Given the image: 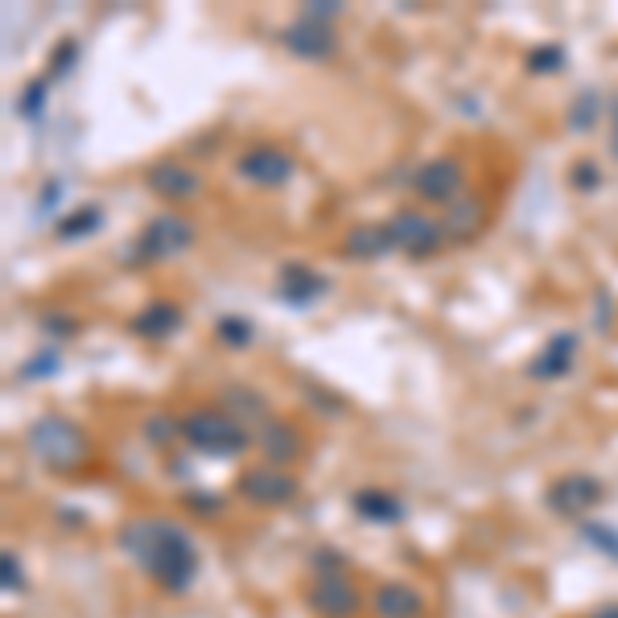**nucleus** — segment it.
<instances>
[{"instance_id":"4c0bfd02","label":"nucleus","mask_w":618,"mask_h":618,"mask_svg":"<svg viewBox=\"0 0 618 618\" xmlns=\"http://www.w3.org/2000/svg\"><path fill=\"white\" fill-rule=\"evenodd\" d=\"M590 618H618V602H606V606H598Z\"/></svg>"},{"instance_id":"0eeeda50","label":"nucleus","mask_w":618,"mask_h":618,"mask_svg":"<svg viewBox=\"0 0 618 618\" xmlns=\"http://www.w3.org/2000/svg\"><path fill=\"white\" fill-rule=\"evenodd\" d=\"M235 174L244 182H252V186H260V190H281V186L293 182L297 165L277 145H252V149H244L235 157Z\"/></svg>"},{"instance_id":"c756f323","label":"nucleus","mask_w":618,"mask_h":618,"mask_svg":"<svg viewBox=\"0 0 618 618\" xmlns=\"http://www.w3.org/2000/svg\"><path fill=\"white\" fill-rule=\"evenodd\" d=\"M58 371V351H38L33 359H25V367L17 371V380H46V375H54Z\"/></svg>"},{"instance_id":"6e6552de","label":"nucleus","mask_w":618,"mask_h":618,"mask_svg":"<svg viewBox=\"0 0 618 618\" xmlns=\"http://www.w3.org/2000/svg\"><path fill=\"white\" fill-rule=\"evenodd\" d=\"M235 487H239V495H244L248 503H256V507H285L301 491V483H297V478L285 466H268V462L244 470V474L235 478Z\"/></svg>"},{"instance_id":"4468645a","label":"nucleus","mask_w":618,"mask_h":618,"mask_svg":"<svg viewBox=\"0 0 618 618\" xmlns=\"http://www.w3.org/2000/svg\"><path fill=\"white\" fill-rule=\"evenodd\" d=\"M577 347H581V342H577V334H573V330L553 334V338H548L544 347L536 351V359L528 363V375H532V380H544V384H548V380H565V375L573 371Z\"/></svg>"},{"instance_id":"bb28decb","label":"nucleus","mask_w":618,"mask_h":618,"mask_svg":"<svg viewBox=\"0 0 618 618\" xmlns=\"http://www.w3.org/2000/svg\"><path fill=\"white\" fill-rule=\"evenodd\" d=\"M524 66H528V75H557L561 66H565V46H557V42L532 46L528 58H524Z\"/></svg>"},{"instance_id":"cd10ccee","label":"nucleus","mask_w":618,"mask_h":618,"mask_svg":"<svg viewBox=\"0 0 618 618\" xmlns=\"http://www.w3.org/2000/svg\"><path fill=\"white\" fill-rule=\"evenodd\" d=\"M75 62H79V42H75V38H62L58 50L50 54V62H46V79H50V83L66 79V75L75 71Z\"/></svg>"},{"instance_id":"b1692460","label":"nucleus","mask_w":618,"mask_h":618,"mask_svg":"<svg viewBox=\"0 0 618 618\" xmlns=\"http://www.w3.org/2000/svg\"><path fill=\"white\" fill-rule=\"evenodd\" d=\"M215 338L223 342L227 351H248L252 342H256V326L248 318H239V314H223L215 322Z\"/></svg>"},{"instance_id":"7c9ffc66","label":"nucleus","mask_w":618,"mask_h":618,"mask_svg":"<svg viewBox=\"0 0 618 618\" xmlns=\"http://www.w3.org/2000/svg\"><path fill=\"white\" fill-rule=\"evenodd\" d=\"M569 186H573L577 194L598 190V186H602V169H598L594 161H577V165H573V174H569Z\"/></svg>"},{"instance_id":"5701e85b","label":"nucleus","mask_w":618,"mask_h":618,"mask_svg":"<svg viewBox=\"0 0 618 618\" xmlns=\"http://www.w3.org/2000/svg\"><path fill=\"white\" fill-rule=\"evenodd\" d=\"M598 116H602V95H598V91H581V95H573V103H569L565 124H569V132L586 136V132L598 124Z\"/></svg>"},{"instance_id":"2eb2a0df","label":"nucleus","mask_w":618,"mask_h":618,"mask_svg":"<svg viewBox=\"0 0 618 618\" xmlns=\"http://www.w3.org/2000/svg\"><path fill=\"white\" fill-rule=\"evenodd\" d=\"M309 610L322 618H355L359 614V594L347 577H318L314 590H309Z\"/></svg>"},{"instance_id":"7ed1b4c3","label":"nucleus","mask_w":618,"mask_h":618,"mask_svg":"<svg viewBox=\"0 0 618 618\" xmlns=\"http://www.w3.org/2000/svg\"><path fill=\"white\" fill-rule=\"evenodd\" d=\"M25 445L46 470H58V474H71L87 458V433L71 417H58V412L33 421L25 429Z\"/></svg>"},{"instance_id":"a878e982","label":"nucleus","mask_w":618,"mask_h":618,"mask_svg":"<svg viewBox=\"0 0 618 618\" xmlns=\"http://www.w3.org/2000/svg\"><path fill=\"white\" fill-rule=\"evenodd\" d=\"M46 99H50V79L42 75V79H29L25 87H21V95H17V116L21 120H38L42 112H46Z\"/></svg>"},{"instance_id":"393cba45","label":"nucleus","mask_w":618,"mask_h":618,"mask_svg":"<svg viewBox=\"0 0 618 618\" xmlns=\"http://www.w3.org/2000/svg\"><path fill=\"white\" fill-rule=\"evenodd\" d=\"M141 433L153 450H165V445H174L182 437V417H174V412H153V417L141 425Z\"/></svg>"},{"instance_id":"c85d7f7f","label":"nucleus","mask_w":618,"mask_h":618,"mask_svg":"<svg viewBox=\"0 0 618 618\" xmlns=\"http://www.w3.org/2000/svg\"><path fill=\"white\" fill-rule=\"evenodd\" d=\"M581 540L594 544L602 557H614V561H618V528H606V524H581Z\"/></svg>"},{"instance_id":"f3484780","label":"nucleus","mask_w":618,"mask_h":618,"mask_svg":"<svg viewBox=\"0 0 618 618\" xmlns=\"http://www.w3.org/2000/svg\"><path fill=\"white\" fill-rule=\"evenodd\" d=\"M441 227H445V239H450V244H470V239L483 231V198L478 194L454 198L450 206H445Z\"/></svg>"},{"instance_id":"e433bc0d","label":"nucleus","mask_w":618,"mask_h":618,"mask_svg":"<svg viewBox=\"0 0 618 618\" xmlns=\"http://www.w3.org/2000/svg\"><path fill=\"white\" fill-rule=\"evenodd\" d=\"M610 153L618 157V95H610Z\"/></svg>"},{"instance_id":"9b49d317","label":"nucleus","mask_w":618,"mask_h":618,"mask_svg":"<svg viewBox=\"0 0 618 618\" xmlns=\"http://www.w3.org/2000/svg\"><path fill=\"white\" fill-rule=\"evenodd\" d=\"M277 42H281L293 58H301V62H330V58L338 54L334 29H330V25H318V21H305V17L289 21V25L277 33Z\"/></svg>"},{"instance_id":"423d86ee","label":"nucleus","mask_w":618,"mask_h":618,"mask_svg":"<svg viewBox=\"0 0 618 618\" xmlns=\"http://www.w3.org/2000/svg\"><path fill=\"white\" fill-rule=\"evenodd\" d=\"M412 194L433 202V206H450L454 198L466 194V169L458 157H433L425 165L412 169Z\"/></svg>"},{"instance_id":"ddd939ff","label":"nucleus","mask_w":618,"mask_h":618,"mask_svg":"<svg viewBox=\"0 0 618 618\" xmlns=\"http://www.w3.org/2000/svg\"><path fill=\"white\" fill-rule=\"evenodd\" d=\"M182 326H186L182 305H178V301H165V297H153L149 305H141V309L132 314V322H128V330H132L136 338H153V342L174 338Z\"/></svg>"},{"instance_id":"aec40b11","label":"nucleus","mask_w":618,"mask_h":618,"mask_svg":"<svg viewBox=\"0 0 618 618\" xmlns=\"http://www.w3.org/2000/svg\"><path fill=\"white\" fill-rule=\"evenodd\" d=\"M223 412H231V417L244 425V429H260V425H268L272 417H268V400L256 392V388H244V384H231V388H223Z\"/></svg>"},{"instance_id":"39448f33","label":"nucleus","mask_w":618,"mask_h":618,"mask_svg":"<svg viewBox=\"0 0 618 618\" xmlns=\"http://www.w3.org/2000/svg\"><path fill=\"white\" fill-rule=\"evenodd\" d=\"M388 231H392V244L396 252L412 256V260H425L433 252H441L450 239H445V227L441 219H429L425 211H417V206H404V211H396L388 219Z\"/></svg>"},{"instance_id":"a211bd4d","label":"nucleus","mask_w":618,"mask_h":618,"mask_svg":"<svg viewBox=\"0 0 618 618\" xmlns=\"http://www.w3.org/2000/svg\"><path fill=\"white\" fill-rule=\"evenodd\" d=\"M388 252H396L388 223H363V227H351L347 239H342V256H347V260H380V256H388Z\"/></svg>"},{"instance_id":"f704fd0d","label":"nucleus","mask_w":618,"mask_h":618,"mask_svg":"<svg viewBox=\"0 0 618 618\" xmlns=\"http://www.w3.org/2000/svg\"><path fill=\"white\" fill-rule=\"evenodd\" d=\"M182 503L190 511H198V515H219L223 511V495H206V491H190Z\"/></svg>"},{"instance_id":"c9c22d12","label":"nucleus","mask_w":618,"mask_h":618,"mask_svg":"<svg viewBox=\"0 0 618 618\" xmlns=\"http://www.w3.org/2000/svg\"><path fill=\"white\" fill-rule=\"evenodd\" d=\"M21 561H17V553H5V594H21Z\"/></svg>"},{"instance_id":"6ab92c4d","label":"nucleus","mask_w":618,"mask_h":618,"mask_svg":"<svg viewBox=\"0 0 618 618\" xmlns=\"http://www.w3.org/2000/svg\"><path fill=\"white\" fill-rule=\"evenodd\" d=\"M371 610L380 618H421L425 598L412 586H404V581H384V586L375 590V598H371Z\"/></svg>"},{"instance_id":"4be33fe9","label":"nucleus","mask_w":618,"mask_h":618,"mask_svg":"<svg viewBox=\"0 0 618 618\" xmlns=\"http://www.w3.org/2000/svg\"><path fill=\"white\" fill-rule=\"evenodd\" d=\"M351 507L363 515V520H371V524H400L404 520V503L392 491H375V487L355 491Z\"/></svg>"},{"instance_id":"f03ea898","label":"nucleus","mask_w":618,"mask_h":618,"mask_svg":"<svg viewBox=\"0 0 618 618\" xmlns=\"http://www.w3.org/2000/svg\"><path fill=\"white\" fill-rule=\"evenodd\" d=\"M182 441L194 454H206V458H235V454H244L248 445H256L252 429H244L223 408H190V412H182Z\"/></svg>"},{"instance_id":"f8f14e48","label":"nucleus","mask_w":618,"mask_h":618,"mask_svg":"<svg viewBox=\"0 0 618 618\" xmlns=\"http://www.w3.org/2000/svg\"><path fill=\"white\" fill-rule=\"evenodd\" d=\"M326 289H330V281L322 277V272L309 268V264H301V260H289V264H281V272H277V297H281L289 309H309L314 301L326 297Z\"/></svg>"},{"instance_id":"dca6fc26","label":"nucleus","mask_w":618,"mask_h":618,"mask_svg":"<svg viewBox=\"0 0 618 618\" xmlns=\"http://www.w3.org/2000/svg\"><path fill=\"white\" fill-rule=\"evenodd\" d=\"M252 437H256V445H260V454L268 458V466H289V462L301 458V433H297V425H289V421H277V417H272V421L260 425Z\"/></svg>"},{"instance_id":"72a5a7b5","label":"nucleus","mask_w":618,"mask_h":618,"mask_svg":"<svg viewBox=\"0 0 618 618\" xmlns=\"http://www.w3.org/2000/svg\"><path fill=\"white\" fill-rule=\"evenodd\" d=\"M309 565L318 569V577H338V573H342V565H347V557L334 553V548H318V553L309 557Z\"/></svg>"},{"instance_id":"1a4fd4ad","label":"nucleus","mask_w":618,"mask_h":618,"mask_svg":"<svg viewBox=\"0 0 618 618\" xmlns=\"http://www.w3.org/2000/svg\"><path fill=\"white\" fill-rule=\"evenodd\" d=\"M602 499H606V487L594 474H561L544 491V503L557 515H569V520H581V515H586L590 507H598Z\"/></svg>"},{"instance_id":"20e7f679","label":"nucleus","mask_w":618,"mask_h":618,"mask_svg":"<svg viewBox=\"0 0 618 618\" xmlns=\"http://www.w3.org/2000/svg\"><path fill=\"white\" fill-rule=\"evenodd\" d=\"M190 244H194V227L182 215H157L141 227V235H136V244L128 248L124 260L128 264H157L169 256H182Z\"/></svg>"},{"instance_id":"473e14b6","label":"nucleus","mask_w":618,"mask_h":618,"mask_svg":"<svg viewBox=\"0 0 618 618\" xmlns=\"http://www.w3.org/2000/svg\"><path fill=\"white\" fill-rule=\"evenodd\" d=\"M42 330L46 334H58V338H71V334H79V318L62 314V309H50V314L42 318Z\"/></svg>"},{"instance_id":"412c9836","label":"nucleus","mask_w":618,"mask_h":618,"mask_svg":"<svg viewBox=\"0 0 618 618\" xmlns=\"http://www.w3.org/2000/svg\"><path fill=\"white\" fill-rule=\"evenodd\" d=\"M99 227H103V206L99 202H83V206H75L71 215H62L54 223V239H58V244H75V239H91Z\"/></svg>"},{"instance_id":"9d476101","label":"nucleus","mask_w":618,"mask_h":618,"mask_svg":"<svg viewBox=\"0 0 618 618\" xmlns=\"http://www.w3.org/2000/svg\"><path fill=\"white\" fill-rule=\"evenodd\" d=\"M145 186H149V194H157L165 202H190L202 194V174L178 157H157L145 169Z\"/></svg>"},{"instance_id":"f257e3e1","label":"nucleus","mask_w":618,"mask_h":618,"mask_svg":"<svg viewBox=\"0 0 618 618\" xmlns=\"http://www.w3.org/2000/svg\"><path fill=\"white\" fill-rule=\"evenodd\" d=\"M120 548L149 573V581H157L165 594H186L198 577L194 540L186 536L182 524L161 520V515H153V520H128L120 528Z\"/></svg>"},{"instance_id":"2f4dec72","label":"nucleus","mask_w":618,"mask_h":618,"mask_svg":"<svg viewBox=\"0 0 618 618\" xmlns=\"http://www.w3.org/2000/svg\"><path fill=\"white\" fill-rule=\"evenodd\" d=\"M301 17L318 21V25H330L334 17H342V5L338 0H309V5H301Z\"/></svg>"}]
</instances>
